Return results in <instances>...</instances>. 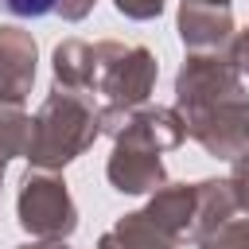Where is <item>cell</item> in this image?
Returning a JSON list of instances; mask_svg holds the SVG:
<instances>
[{"instance_id": "obj_16", "label": "cell", "mask_w": 249, "mask_h": 249, "mask_svg": "<svg viewBox=\"0 0 249 249\" xmlns=\"http://www.w3.org/2000/svg\"><path fill=\"white\" fill-rule=\"evenodd\" d=\"M113 8L124 16V19H136V23H148V19H160L167 0H113Z\"/></svg>"}, {"instance_id": "obj_22", "label": "cell", "mask_w": 249, "mask_h": 249, "mask_svg": "<svg viewBox=\"0 0 249 249\" xmlns=\"http://www.w3.org/2000/svg\"><path fill=\"white\" fill-rule=\"evenodd\" d=\"M187 4H214V8H230L233 0H187Z\"/></svg>"}, {"instance_id": "obj_6", "label": "cell", "mask_w": 249, "mask_h": 249, "mask_svg": "<svg viewBox=\"0 0 249 249\" xmlns=\"http://www.w3.org/2000/svg\"><path fill=\"white\" fill-rule=\"evenodd\" d=\"M105 179L117 195H152L167 183V167L160 152L132 140H113V156L105 160Z\"/></svg>"}, {"instance_id": "obj_14", "label": "cell", "mask_w": 249, "mask_h": 249, "mask_svg": "<svg viewBox=\"0 0 249 249\" xmlns=\"http://www.w3.org/2000/svg\"><path fill=\"white\" fill-rule=\"evenodd\" d=\"M27 140H31V117L23 113V105L0 101V167H8V160L23 156Z\"/></svg>"}, {"instance_id": "obj_20", "label": "cell", "mask_w": 249, "mask_h": 249, "mask_svg": "<svg viewBox=\"0 0 249 249\" xmlns=\"http://www.w3.org/2000/svg\"><path fill=\"white\" fill-rule=\"evenodd\" d=\"M230 62L241 70V78L249 74V27L233 35V43H230Z\"/></svg>"}, {"instance_id": "obj_21", "label": "cell", "mask_w": 249, "mask_h": 249, "mask_svg": "<svg viewBox=\"0 0 249 249\" xmlns=\"http://www.w3.org/2000/svg\"><path fill=\"white\" fill-rule=\"evenodd\" d=\"M16 249H70L66 241H27V245H16Z\"/></svg>"}, {"instance_id": "obj_15", "label": "cell", "mask_w": 249, "mask_h": 249, "mask_svg": "<svg viewBox=\"0 0 249 249\" xmlns=\"http://www.w3.org/2000/svg\"><path fill=\"white\" fill-rule=\"evenodd\" d=\"M191 249H249V218H230L214 233L198 237Z\"/></svg>"}, {"instance_id": "obj_10", "label": "cell", "mask_w": 249, "mask_h": 249, "mask_svg": "<svg viewBox=\"0 0 249 249\" xmlns=\"http://www.w3.org/2000/svg\"><path fill=\"white\" fill-rule=\"evenodd\" d=\"M195 210H198V183H163L160 191H152V198L144 206V214L163 233H171L179 245L191 237Z\"/></svg>"}, {"instance_id": "obj_7", "label": "cell", "mask_w": 249, "mask_h": 249, "mask_svg": "<svg viewBox=\"0 0 249 249\" xmlns=\"http://www.w3.org/2000/svg\"><path fill=\"white\" fill-rule=\"evenodd\" d=\"M179 39L187 47V54H230V43L237 35V23L230 16V8H214V4H179Z\"/></svg>"}, {"instance_id": "obj_11", "label": "cell", "mask_w": 249, "mask_h": 249, "mask_svg": "<svg viewBox=\"0 0 249 249\" xmlns=\"http://www.w3.org/2000/svg\"><path fill=\"white\" fill-rule=\"evenodd\" d=\"M54 86L78 89V93H97V47L86 39H62L51 54Z\"/></svg>"}, {"instance_id": "obj_5", "label": "cell", "mask_w": 249, "mask_h": 249, "mask_svg": "<svg viewBox=\"0 0 249 249\" xmlns=\"http://www.w3.org/2000/svg\"><path fill=\"white\" fill-rule=\"evenodd\" d=\"M187 136L214 160H237L245 148H249V97L241 101H230L198 121L187 124Z\"/></svg>"}, {"instance_id": "obj_8", "label": "cell", "mask_w": 249, "mask_h": 249, "mask_svg": "<svg viewBox=\"0 0 249 249\" xmlns=\"http://www.w3.org/2000/svg\"><path fill=\"white\" fill-rule=\"evenodd\" d=\"M35 62H39V47L31 39V31L4 23L0 27V101L8 105H23L31 86H35Z\"/></svg>"}, {"instance_id": "obj_12", "label": "cell", "mask_w": 249, "mask_h": 249, "mask_svg": "<svg viewBox=\"0 0 249 249\" xmlns=\"http://www.w3.org/2000/svg\"><path fill=\"white\" fill-rule=\"evenodd\" d=\"M97 249H179V241L163 233L144 210H132V214H121L117 226L101 233Z\"/></svg>"}, {"instance_id": "obj_17", "label": "cell", "mask_w": 249, "mask_h": 249, "mask_svg": "<svg viewBox=\"0 0 249 249\" xmlns=\"http://www.w3.org/2000/svg\"><path fill=\"white\" fill-rule=\"evenodd\" d=\"M58 0H0V12L12 19H43L54 12Z\"/></svg>"}, {"instance_id": "obj_13", "label": "cell", "mask_w": 249, "mask_h": 249, "mask_svg": "<svg viewBox=\"0 0 249 249\" xmlns=\"http://www.w3.org/2000/svg\"><path fill=\"white\" fill-rule=\"evenodd\" d=\"M230 218H237V195H233L230 179H202L198 183V210H195V226H191L187 245H195L198 237L214 233Z\"/></svg>"}, {"instance_id": "obj_4", "label": "cell", "mask_w": 249, "mask_h": 249, "mask_svg": "<svg viewBox=\"0 0 249 249\" xmlns=\"http://www.w3.org/2000/svg\"><path fill=\"white\" fill-rule=\"evenodd\" d=\"M16 222L35 241H66L78 230V206L70 198V187L62 171H39L31 167L16 195Z\"/></svg>"}, {"instance_id": "obj_18", "label": "cell", "mask_w": 249, "mask_h": 249, "mask_svg": "<svg viewBox=\"0 0 249 249\" xmlns=\"http://www.w3.org/2000/svg\"><path fill=\"white\" fill-rule=\"evenodd\" d=\"M230 187H233V195H237V210L249 214V148L233 160V167H230Z\"/></svg>"}, {"instance_id": "obj_1", "label": "cell", "mask_w": 249, "mask_h": 249, "mask_svg": "<svg viewBox=\"0 0 249 249\" xmlns=\"http://www.w3.org/2000/svg\"><path fill=\"white\" fill-rule=\"evenodd\" d=\"M97 136H101V109L93 105V93L51 86L39 113L31 117V140L23 160L39 171H62L86 148H93Z\"/></svg>"}, {"instance_id": "obj_2", "label": "cell", "mask_w": 249, "mask_h": 249, "mask_svg": "<svg viewBox=\"0 0 249 249\" xmlns=\"http://www.w3.org/2000/svg\"><path fill=\"white\" fill-rule=\"evenodd\" d=\"M97 47V93L105 97V109L132 113L148 101L160 78V62L148 47L101 39Z\"/></svg>"}, {"instance_id": "obj_3", "label": "cell", "mask_w": 249, "mask_h": 249, "mask_svg": "<svg viewBox=\"0 0 249 249\" xmlns=\"http://www.w3.org/2000/svg\"><path fill=\"white\" fill-rule=\"evenodd\" d=\"M245 93V78L241 70L230 62V54H187L179 74H175V109L183 117V124L241 101Z\"/></svg>"}, {"instance_id": "obj_19", "label": "cell", "mask_w": 249, "mask_h": 249, "mask_svg": "<svg viewBox=\"0 0 249 249\" xmlns=\"http://www.w3.org/2000/svg\"><path fill=\"white\" fill-rule=\"evenodd\" d=\"M93 4H97V0H58V4H54V16H62L66 23H78V19H86V16L93 12Z\"/></svg>"}, {"instance_id": "obj_9", "label": "cell", "mask_w": 249, "mask_h": 249, "mask_svg": "<svg viewBox=\"0 0 249 249\" xmlns=\"http://www.w3.org/2000/svg\"><path fill=\"white\" fill-rule=\"evenodd\" d=\"M113 140H132V144H144L152 152H171L187 140V124L179 117V109H167V105H140L124 117V124L117 128Z\"/></svg>"}]
</instances>
